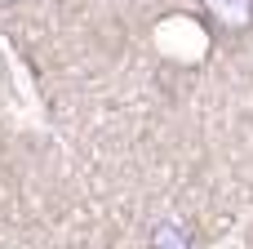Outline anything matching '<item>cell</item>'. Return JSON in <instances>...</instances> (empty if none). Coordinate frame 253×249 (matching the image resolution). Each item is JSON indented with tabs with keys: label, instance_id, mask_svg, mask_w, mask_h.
Segmentation results:
<instances>
[{
	"label": "cell",
	"instance_id": "7a4b0ae2",
	"mask_svg": "<svg viewBox=\"0 0 253 249\" xmlns=\"http://www.w3.org/2000/svg\"><path fill=\"white\" fill-rule=\"evenodd\" d=\"M151 249H196V236H191L187 223H156Z\"/></svg>",
	"mask_w": 253,
	"mask_h": 249
},
{
	"label": "cell",
	"instance_id": "3957f363",
	"mask_svg": "<svg viewBox=\"0 0 253 249\" xmlns=\"http://www.w3.org/2000/svg\"><path fill=\"white\" fill-rule=\"evenodd\" d=\"M9 4H18V0H0V9H9Z\"/></svg>",
	"mask_w": 253,
	"mask_h": 249
},
{
	"label": "cell",
	"instance_id": "6da1fadb",
	"mask_svg": "<svg viewBox=\"0 0 253 249\" xmlns=\"http://www.w3.org/2000/svg\"><path fill=\"white\" fill-rule=\"evenodd\" d=\"M200 13L222 36H245L253 27V0H200Z\"/></svg>",
	"mask_w": 253,
	"mask_h": 249
}]
</instances>
